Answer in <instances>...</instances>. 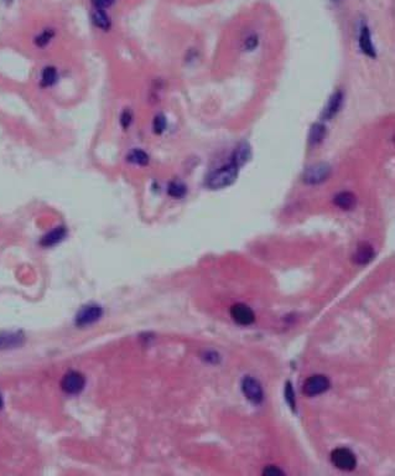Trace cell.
<instances>
[{"label": "cell", "mask_w": 395, "mask_h": 476, "mask_svg": "<svg viewBox=\"0 0 395 476\" xmlns=\"http://www.w3.org/2000/svg\"><path fill=\"white\" fill-rule=\"evenodd\" d=\"M239 174V168L232 162L221 166L217 170L212 171L206 179V186L211 190L224 189L230 186Z\"/></svg>", "instance_id": "1"}, {"label": "cell", "mask_w": 395, "mask_h": 476, "mask_svg": "<svg viewBox=\"0 0 395 476\" xmlns=\"http://www.w3.org/2000/svg\"><path fill=\"white\" fill-rule=\"evenodd\" d=\"M331 166L326 163H318L306 169L304 173V181L307 185H318L322 184L330 177Z\"/></svg>", "instance_id": "2"}, {"label": "cell", "mask_w": 395, "mask_h": 476, "mask_svg": "<svg viewBox=\"0 0 395 476\" xmlns=\"http://www.w3.org/2000/svg\"><path fill=\"white\" fill-rule=\"evenodd\" d=\"M331 461H332V464L336 468L339 470H344V471H351L357 465L356 455L347 448L335 449L331 452Z\"/></svg>", "instance_id": "3"}, {"label": "cell", "mask_w": 395, "mask_h": 476, "mask_svg": "<svg viewBox=\"0 0 395 476\" xmlns=\"http://www.w3.org/2000/svg\"><path fill=\"white\" fill-rule=\"evenodd\" d=\"M330 388V381L323 375H314L305 381L303 392L307 397H314L322 394Z\"/></svg>", "instance_id": "4"}, {"label": "cell", "mask_w": 395, "mask_h": 476, "mask_svg": "<svg viewBox=\"0 0 395 476\" xmlns=\"http://www.w3.org/2000/svg\"><path fill=\"white\" fill-rule=\"evenodd\" d=\"M84 384H86L84 376L77 371H71V372L66 373L63 376L62 382H61V387H62L63 392L67 394L81 393L83 391Z\"/></svg>", "instance_id": "5"}, {"label": "cell", "mask_w": 395, "mask_h": 476, "mask_svg": "<svg viewBox=\"0 0 395 476\" xmlns=\"http://www.w3.org/2000/svg\"><path fill=\"white\" fill-rule=\"evenodd\" d=\"M242 391L248 398V401L254 403V404H260V403H262L263 397H264L262 384H260L254 377L247 376V377L243 379Z\"/></svg>", "instance_id": "6"}, {"label": "cell", "mask_w": 395, "mask_h": 476, "mask_svg": "<svg viewBox=\"0 0 395 476\" xmlns=\"http://www.w3.org/2000/svg\"><path fill=\"white\" fill-rule=\"evenodd\" d=\"M230 316L238 325L248 326L255 321V314L248 305L237 303L230 308Z\"/></svg>", "instance_id": "7"}, {"label": "cell", "mask_w": 395, "mask_h": 476, "mask_svg": "<svg viewBox=\"0 0 395 476\" xmlns=\"http://www.w3.org/2000/svg\"><path fill=\"white\" fill-rule=\"evenodd\" d=\"M102 312L103 311H102L101 306L96 305V304L84 306V308L78 312L77 318H76V324H77L78 326L90 325V324L96 323V321L102 316Z\"/></svg>", "instance_id": "8"}, {"label": "cell", "mask_w": 395, "mask_h": 476, "mask_svg": "<svg viewBox=\"0 0 395 476\" xmlns=\"http://www.w3.org/2000/svg\"><path fill=\"white\" fill-rule=\"evenodd\" d=\"M342 103H343V95H342V92L337 90V92H335L331 96L326 107H324L322 112V118L324 121H331L333 117L337 115L339 109H341Z\"/></svg>", "instance_id": "9"}, {"label": "cell", "mask_w": 395, "mask_h": 476, "mask_svg": "<svg viewBox=\"0 0 395 476\" xmlns=\"http://www.w3.org/2000/svg\"><path fill=\"white\" fill-rule=\"evenodd\" d=\"M359 48H361L362 52L364 55L369 57H376L377 52H376V48H374L373 41H371V35L369 31V28L367 26H363L361 29V33H359Z\"/></svg>", "instance_id": "10"}, {"label": "cell", "mask_w": 395, "mask_h": 476, "mask_svg": "<svg viewBox=\"0 0 395 476\" xmlns=\"http://www.w3.org/2000/svg\"><path fill=\"white\" fill-rule=\"evenodd\" d=\"M249 159H250V145L245 142L241 143V144L236 148V150H234V153L232 155V163L241 169L243 165L247 164V163L249 162Z\"/></svg>", "instance_id": "11"}, {"label": "cell", "mask_w": 395, "mask_h": 476, "mask_svg": "<svg viewBox=\"0 0 395 476\" xmlns=\"http://www.w3.org/2000/svg\"><path fill=\"white\" fill-rule=\"evenodd\" d=\"M356 196L352 192H339L335 197V205L342 210H352L356 206Z\"/></svg>", "instance_id": "12"}, {"label": "cell", "mask_w": 395, "mask_h": 476, "mask_svg": "<svg viewBox=\"0 0 395 476\" xmlns=\"http://www.w3.org/2000/svg\"><path fill=\"white\" fill-rule=\"evenodd\" d=\"M65 236H66L65 227H57V229L51 231V232L48 233V235L42 238L41 244L45 247L55 246V244H57L58 242L62 241V239L65 238Z\"/></svg>", "instance_id": "13"}, {"label": "cell", "mask_w": 395, "mask_h": 476, "mask_svg": "<svg viewBox=\"0 0 395 476\" xmlns=\"http://www.w3.org/2000/svg\"><path fill=\"white\" fill-rule=\"evenodd\" d=\"M374 257V251L368 243H362L359 244L358 248H357V252L355 255V261L358 263V264H367L368 262L371 261V258Z\"/></svg>", "instance_id": "14"}, {"label": "cell", "mask_w": 395, "mask_h": 476, "mask_svg": "<svg viewBox=\"0 0 395 476\" xmlns=\"http://www.w3.org/2000/svg\"><path fill=\"white\" fill-rule=\"evenodd\" d=\"M326 127L322 123H315L311 127L309 135V142L311 145H318L323 142L324 137H326Z\"/></svg>", "instance_id": "15"}, {"label": "cell", "mask_w": 395, "mask_h": 476, "mask_svg": "<svg viewBox=\"0 0 395 476\" xmlns=\"http://www.w3.org/2000/svg\"><path fill=\"white\" fill-rule=\"evenodd\" d=\"M92 20H93V24L97 26V28L102 29V30H108V29L110 28V20L103 9L95 8V10H93V14H92Z\"/></svg>", "instance_id": "16"}, {"label": "cell", "mask_w": 395, "mask_h": 476, "mask_svg": "<svg viewBox=\"0 0 395 476\" xmlns=\"http://www.w3.org/2000/svg\"><path fill=\"white\" fill-rule=\"evenodd\" d=\"M128 162H130L131 164L140 165V166L148 165L149 155L145 153L144 150H140V149H134V150L130 151L129 155H128Z\"/></svg>", "instance_id": "17"}, {"label": "cell", "mask_w": 395, "mask_h": 476, "mask_svg": "<svg viewBox=\"0 0 395 476\" xmlns=\"http://www.w3.org/2000/svg\"><path fill=\"white\" fill-rule=\"evenodd\" d=\"M22 341V336L17 334H4L0 335V349H10V347L19 346Z\"/></svg>", "instance_id": "18"}, {"label": "cell", "mask_w": 395, "mask_h": 476, "mask_svg": "<svg viewBox=\"0 0 395 476\" xmlns=\"http://www.w3.org/2000/svg\"><path fill=\"white\" fill-rule=\"evenodd\" d=\"M57 80V72L56 69L54 67H45L42 71V75H41V83H42L43 87H50L52 86Z\"/></svg>", "instance_id": "19"}, {"label": "cell", "mask_w": 395, "mask_h": 476, "mask_svg": "<svg viewBox=\"0 0 395 476\" xmlns=\"http://www.w3.org/2000/svg\"><path fill=\"white\" fill-rule=\"evenodd\" d=\"M186 194V186L182 183H177L174 181L169 185V195L175 198H181L185 196Z\"/></svg>", "instance_id": "20"}, {"label": "cell", "mask_w": 395, "mask_h": 476, "mask_svg": "<svg viewBox=\"0 0 395 476\" xmlns=\"http://www.w3.org/2000/svg\"><path fill=\"white\" fill-rule=\"evenodd\" d=\"M52 37H54V31L45 30L42 34H40L39 36L35 39V42H36V45L40 46V48H43V46H46L51 41Z\"/></svg>", "instance_id": "21"}, {"label": "cell", "mask_w": 395, "mask_h": 476, "mask_svg": "<svg viewBox=\"0 0 395 476\" xmlns=\"http://www.w3.org/2000/svg\"><path fill=\"white\" fill-rule=\"evenodd\" d=\"M166 118L162 115L156 116L154 118V123H153V129L156 134H161L164 130L166 129Z\"/></svg>", "instance_id": "22"}, {"label": "cell", "mask_w": 395, "mask_h": 476, "mask_svg": "<svg viewBox=\"0 0 395 476\" xmlns=\"http://www.w3.org/2000/svg\"><path fill=\"white\" fill-rule=\"evenodd\" d=\"M285 396H286V401H288L289 403V405H290V407L292 408V410H295V407H296V401H295V394H294V390H292V387H291V383H286V388H285Z\"/></svg>", "instance_id": "23"}, {"label": "cell", "mask_w": 395, "mask_h": 476, "mask_svg": "<svg viewBox=\"0 0 395 476\" xmlns=\"http://www.w3.org/2000/svg\"><path fill=\"white\" fill-rule=\"evenodd\" d=\"M257 46H258V37H257L255 35H253V36L248 37V39L245 40L244 48L245 50H248V51H251V50L255 49Z\"/></svg>", "instance_id": "24"}, {"label": "cell", "mask_w": 395, "mask_h": 476, "mask_svg": "<svg viewBox=\"0 0 395 476\" xmlns=\"http://www.w3.org/2000/svg\"><path fill=\"white\" fill-rule=\"evenodd\" d=\"M92 3H93V7H95L96 9H107L108 7H110V5L113 4L114 3V0H92Z\"/></svg>", "instance_id": "25"}, {"label": "cell", "mask_w": 395, "mask_h": 476, "mask_svg": "<svg viewBox=\"0 0 395 476\" xmlns=\"http://www.w3.org/2000/svg\"><path fill=\"white\" fill-rule=\"evenodd\" d=\"M263 474L266 475V476H268V475L269 476H277V475H283L284 472L280 469H277L276 466L270 465V466H266L264 471H263Z\"/></svg>", "instance_id": "26"}, {"label": "cell", "mask_w": 395, "mask_h": 476, "mask_svg": "<svg viewBox=\"0 0 395 476\" xmlns=\"http://www.w3.org/2000/svg\"><path fill=\"white\" fill-rule=\"evenodd\" d=\"M131 119H133L131 112H129V110H124V112H123V115H122V119H121L123 127H124V128L129 127V125L131 124Z\"/></svg>", "instance_id": "27"}, {"label": "cell", "mask_w": 395, "mask_h": 476, "mask_svg": "<svg viewBox=\"0 0 395 476\" xmlns=\"http://www.w3.org/2000/svg\"><path fill=\"white\" fill-rule=\"evenodd\" d=\"M331 2H333V3H336V4H338V3H341L342 0H331Z\"/></svg>", "instance_id": "28"}, {"label": "cell", "mask_w": 395, "mask_h": 476, "mask_svg": "<svg viewBox=\"0 0 395 476\" xmlns=\"http://www.w3.org/2000/svg\"><path fill=\"white\" fill-rule=\"evenodd\" d=\"M3 407V398H2V396H0V408Z\"/></svg>", "instance_id": "29"}, {"label": "cell", "mask_w": 395, "mask_h": 476, "mask_svg": "<svg viewBox=\"0 0 395 476\" xmlns=\"http://www.w3.org/2000/svg\"><path fill=\"white\" fill-rule=\"evenodd\" d=\"M3 2H4V3H11L13 0H3Z\"/></svg>", "instance_id": "30"}]
</instances>
